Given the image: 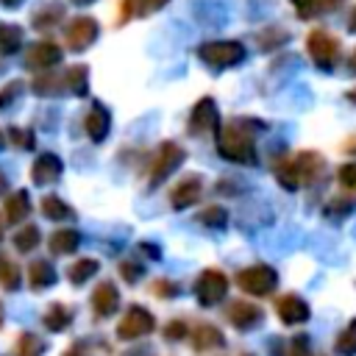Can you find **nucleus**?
Listing matches in <instances>:
<instances>
[{"mask_svg":"<svg viewBox=\"0 0 356 356\" xmlns=\"http://www.w3.org/2000/svg\"><path fill=\"white\" fill-rule=\"evenodd\" d=\"M70 323H72V312H70L67 306H61V303H53V306L44 312V325H47L50 331H64Z\"/></svg>","mask_w":356,"mask_h":356,"instance_id":"b1692460","label":"nucleus"},{"mask_svg":"<svg viewBox=\"0 0 356 356\" xmlns=\"http://www.w3.org/2000/svg\"><path fill=\"white\" fill-rule=\"evenodd\" d=\"M275 312H278L281 323H286V325H298V323H306V320H309V306H306V300L298 298V295H284V298H278Z\"/></svg>","mask_w":356,"mask_h":356,"instance_id":"9b49d317","label":"nucleus"},{"mask_svg":"<svg viewBox=\"0 0 356 356\" xmlns=\"http://www.w3.org/2000/svg\"><path fill=\"white\" fill-rule=\"evenodd\" d=\"M0 286H6V289H17L19 286V270L6 256H0Z\"/></svg>","mask_w":356,"mask_h":356,"instance_id":"7c9ffc66","label":"nucleus"},{"mask_svg":"<svg viewBox=\"0 0 356 356\" xmlns=\"http://www.w3.org/2000/svg\"><path fill=\"white\" fill-rule=\"evenodd\" d=\"M0 147H3V134H0Z\"/></svg>","mask_w":356,"mask_h":356,"instance_id":"3c124183","label":"nucleus"},{"mask_svg":"<svg viewBox=\"0 0 356 356\" xmlns=\"http://www.w3.org/2000/svg\"><path fill=\"white\" fill-rule=\"evenodd\" d=\"M225 289H228V278L225 273L220 270H203L197 275V284H195V295H197V303L200 306H214L225 298Z\"/></svg>","mask_w":356,"mask_h":356,"instance_id":"0eeeda50","label":"nucleus"},{"mask_svg":"<svg viewBox=\"0 0 356 356\" xmlns=\"http://www.w3.org/2000/svg\"><path fill=\"white\" fill-rule=\"evenodd\" d=\"M83 128H86V134H89L92 142H103L106 134H108V128H111V114L100 103H95L89 108V114H86V120H83Z\"/></svg>","mask_w":356,"mask_h":356,"instance_id":"2eb2a0df","label":"nucleus"},{"mask_svg":"<svg viewBox=\"0 0 356 356\" xmlns=\"http://www.w3.org/2000/svg\"><path fill=\"white\" fill-rule=\"evenodd\" d=\"M42 353H44V345H42L39 337H33V334H22V337L17 339V350H14V356H42Z\"/></svg>","mask_w":356,"mask_h":356,"instance_id":"c756f323","label":"nucleus"},{"mask_svg":"<svg viewBox=\"0 0 356 356\" xmlns=\"http://www.w3.org/2000/svg\"><path fill=\"white\" fill-rule=\"evenodd\" d=\"M117 306H120V292H117V286H114L111 281H103V284L92 292V309H95V314H97V317H108V314L117 312Z\"/></svg>","mask_w":356,"mask_h":356,"instance_id":"ddd939ff","label":"nucleus"},{"mask_svg":"<svg viewBox=\"0 0 356 356\" xmlns=\"http://www.w3.org/2000/svg\"><path fill=\"white\" fill-rule=\"evenodd\" d=\"M153 328H156L153 314H150L145 306H131V309L122 314L120 325H117V337H120V339H139V337L150 334Z\"/></svg>","mask_w":356,"mask_h":356,"instance_id":"6e6552de","label":"nucleus"},{"mask_svg":"<svg viewBox=\"0 0 356 356\" xmlns=\"http://www.w3.org/2000/svg\"><path fill=\"white\" fill-rule=\"evenodd\" d=\"M42 214L50 217V220H70L72 217V209L61 197L47 195V197H42Z\"/></svg>","mask_w":356,"mask_h":356,"instance_id":"393cba45","label":"nucleus"},{"mask_svg":"<svg viewBox=\"0 0 356 356\" xmlns=\"http://www.w3.org/2000/svg\"><path fill=\"white\" fill-rule=\"evenodd\" d=\"M170 0H122V14L125 17H147L159 8H164Z\"/></svg>","mask_w":356,"mask_h":356,"instance_id":"4be33fe9","label":"nucleus"},{"mask_svg":"<svg viewBox=\"0 0 356 356\" xmlns=\"http://www.w3.org/2000/svg\"><path fill=\"white\" fill-rule=\"evenodd\" d=\"M14 245H17V250H19V253L33 250V248L39 245V228H36V225H25L22 231H17V234H14Z\"/></svg>","mask_w":356,"mask_h":356,"instance_id":"c85d7f7f","label":"nucleus"},{"mask_svg":"<svg viewBox=\"0 0 356 356\" xmlns=\"http://www.w3.org/2000/svg\"><path fill=\"white\" fill-rule=\"evenodd\" d=\"M345 150H348V153H356V136H350V139L345 142Z\"/></svg>","mask_w":356,"mask_h":356,"instance_id":"ea45409f","label":"nucleus"},{"mask_svg":"<svg viewBox=\"0 0 356 356\" xmlns=\"http://www.w3.org/2000/svg\"><path fill=\"white\" fill-rule=\"evenodd\" d=\"M337 353L339 356H356V320L348 323V328L337 337Z\"/></svg>","mask_w":356,"mask_h":356,"instance_id":"cd10ccee","label":"nucleus"},{"mask_svg":"<svg viewBox=\"0 0 356 356\" xmlns=\"http://www.w3.org/2000/svg\"><path fill=\"white\" fill-rule=\"evenodd\" d=\"M64 83H67V89H70L72 95H86V89H89V72H86V67H83V64L70 67V70L64 72Z\"/></svg>","mask_w":356,"mask_h":356,"instance_id":"5701e85b","label":"nucleus"},{"mask_svg":"<svg viewBox=\"0 0 356 356\" xmlns=\"http://www.w3.org/2000/svg\"><path fill=\"white\" fill-rule=\"evenodd\" d=\"M192 339H195V348H197V350H211V348H222V345H225L222 331L214 328V325H209V323L197 325Z\"/></svg>","mask_w":356,"mask_h":356,"instance_id":"aec40b11","label":"nucleus"},{"mask_svg":"<svg viewBox=\"0 0 356 356\" xmlns=\"http://www.w3.org/2000/svg\"><path fill=\"white\" fill-rule=\"evenodd\" d=\"M248 356H250V353H248Z\"/></svg>","mask_w":356,"mask_h":356,"instance_id":"603ef678","label":"nucleus"},{"mask_svg":"<svg viewBox=\"0 0 356 356\" xmlns=\"http://www.w3.org/2000/svg\"><path fill=\"white\" fill-rule=\"evenodd\" d=\"M97 261L95 259H78L72 267H70V281L72 284H83V281H89L95 273H97Z\"/></svg>","mask_w":356,"mask_h":356,"instance_id":"bb28decb","label":"nucleus"},{"mask_svg":"<svg viewBox=\"0 0 356 356\" xmlns=\"http://www.w3.org/2000/svg\"><path fill=\"white\" fill-rule=\"evenodd\" d=\"M64 356H86V350H83V348H78V345H75V348H72V350H67V353H64Z\"/></svg>","mask_w":356,"mask_h":356,"instance_id":"79ce46f5","label":"nucleus"},{"mask_svg":"<svg viewBox=\"0 0 356 356\" xmlns=\"http://www.w3.org/2000/svg\"><path fill=\"white\" fill-rule=\"evenodd\" d=\"M197 56L211 67H231L245 58V44L225 39V42H206L197 47Z\"/></svg>","mask_w":356,"mask_h":356,"instance_id":"20e7f679","label":"nucleus"},{"mask_svg":"<svg viewBox=\"0 0 356 356\" xmlns=\"http://www.w3.org/2000/svg\"><path fill=\"white\" fill-rule=\"evenodd\" d=\"M306 47H309V56L312 61L320 67V70H331L334 61H337V53H339V42L325 33V31H312L306 36Z\"/></svg>","mask_w":356,"mask_h":356,"instance_id":"423d86ee","label":"nucleus"},{"mask_svg":"<svg viewBox=\"0 0 356 356\" xmlns=\"http://www.w3.org/2000/svg\"><path fill=\"white\" fill-rule=\"evenodd\" d=\"M58 61H61V47L53 44V42H36L28 50V67L31 70H47Z\"/></svg>","mask_w":356,"mask_h":356,"instance_id":"4468645a","label":"nucleus"},{"mask_svg":"<svg viewBox=\"0 0 356 356\" xmlns=\"http://www.w3.org/2000/svg\"><path fill=\"white\" fill-rule=\"evenodd\" d=\"M28 211H31V200H28L25 189H19V192L6 197V220L8 222H22L28 217Z\"/></svg>","mask_w":356,"mask_h":356,"instance_id":"6ab92c4d","label":"nucleus"},{"mask_svg":"<svg viewBox=\"0 0 356 356\" xmlns=\"http://www.w3.org/2000/svg\"><path fill=\"white\" fill-rule=\"evenodd\" d=\"M217 150L234 164H256V136L242 120H231L217 128Z\"/></svg>","mask_w":356,"mask_h":356,"instance_id":"f257e3e1","label":"nucleus"},{"mask_svg":"<svg viewBox=\"0 0 356 356\" xmlns=\"http://www.w3.org/2000/svg\"><path fill=\"white\" fill-rule=\"evenodd\" d=\"M28 278H31V286L33 289H47L50 284H56V270L47 264V261H33L28 267Z\"/></svg>","mask_w":356,"mask_h":356,"instance_id":"412c9836","label":"nucleus"},{"mask_svg":"<svg viewBox=\"0 0 356 356\" xmlns=\"http://www.w3.org/2000/svg\"><path fill=\"white\" fill-rule=\"evenodd\" d=\"M220 128V114H217V103L211 97H203L195 111H192V120H189V131L197 136V134H206V131H217Z\"/></svg>","mask_w":356,"mask_h":356,"instance_id":"9d476101","label":"nucleus"},{"mask_svg":"<svg viewBox=\"0 0 356 356\" xmlns=\"http://www.w3.org/2000/svg\"><path fill=\"white\" fill-rule=\"evenodd\" d=\"M120 273H122V278H125V281H131V284L142 278V267H139V264H134V261H122V264H120Z\"/></svg>","mask_w":356,"mask_h":356,"instance_id":"f704fd0d","label":"nucleus"},{"mask_svg":"<svg viewBox=\"0 0 356 356\" xmlns=\"http://www.w3.org/2000/svg\"><path fill=\"white\" fill-rule=\"evenodd\" d=\"M0 3H3V6H19L22 0H0Z\"/></svg>","mask_w":356,"mask_h":356,"instance_id":"c03bdc74","label":"nucleus"},{"mask_svg":"<svg viewBox=\"0 0 356 356\" xmlns=\"http://www.w3.org/2000/svg\"><path fill=\"white\" fill-rule=\"evenodd\" d=\"M58 175H61V159H58L56 153H42V156L33 161V167H31V178H33V184H39V186L53 184Z\"/></svg>","mask_w":356,"mask_h":356,"instance_id":"f8f14e48","label":"nucleus"},{"mask_svg":"<svg viewBox=\"0 0 356 356\" xmlns=\"http://www.w3.org/2000/svg\"><path fill=\"white\" fill-rule=\"evenodd\" d=\"M320 167H323V159H320L317 153H309V150H306V153H298V156H292V159H284V161L278 164L275 175H278V184H281L284 189H298V186L314 181L317 172H320Z\"/></svg>","mask_w":356,"mask_h":356,"instance_id":"f03ea898","label":"nucleus"},{"mask_svg":"<svg viewBox=\"0 0 356 356\" xmlns=\"http://www.w3.org/2000/svg\"><path fill=\"white\" fill-rule=\"evenodd\" d=\"M350 70L356 72V50H353V56H350Z\"/></svg>","mask_w":356,"mask_h":356,"instance_id":"a18cd8bd","label":"nucleus"},{"mask_svg":"<svg viewBox=\"0 0 356 356\" xmlns=\"http://www.w3.org/2000/svg\"><path fill=\"white\" fill-rule=\"evenodd\" d=\"M97 33H100V28L92 17H75L67 28V44H70V50H86L97 39Z\"/></svg>","mask_w":356,"mask_h":356,"instance_id":"1a4fd4ad","label":"nucleus"},{"mask_svg":"<svg viewBox=\"0 0 356 356\" xmlns=\"http://www.w3.org/2000/svg\"><path fill=\"white\" fill-rule=\"evenodd\" d=\"M289 356H309V339L306 337H295L289 345Z\"/></svg>","mask_w":356,"mask_h":356,"instance_id":"c9c22d12","label":"nucleus"},{"mask_svg":"<svg viewBox=\"0 0 356 356\" xmlns=\"http://www.w3.org/2000/svg\"><path fill=\"white\" fill-rule=\"evenodd\" d=\"M184 334H186V325H184L181 320L170 323V325H167V331H164V337H167V339H181Z\"/></svg>","mask_w":356,"mask_h":356,"instance_id":"e433bc0d","label":"nucleus"},{"mask_svg":"<svg viewBox=\"0 0 356 356\" xmlns=\"http://www.w3.org/2000/svg\"><path fill=\"white\" fill-rule=\"evenodd\" d=\"M348 31H353V33H356V8L350 11V19H348Z\"/></svg>","mask_w":356,"mask_h":356,"instance_id":"a19ab883","label":"nucleus"},{"mask_svg":"<svg viewBox=\"0 0 356 356\" xmlns=\"http://www.w3.org/2000/svg\"><path fill=\"white\" fill-rule=\"evenodd\" d=\"M339 184L348 186V189H356V161L339 167Z\"/></svg>","mask_w":356,"mask_h":356,"instance_id":"72a5a7b5","label":"nucleus"},{"mask_svg":"<svg viewBox=\"0 0 356 356\" xmlns=\"http://www.w3.org/2000/svg\"><path fill=\"white\" fill-rule=\"evenodd\" d=\"M292 6L298 8L300 17H309V14L314 11V0H292Z\"/></svg>","mask_w":356,"mask_h":356,"instance_id":"4c0bfd02","label":"nucleus"},{"mask_svg":"<svg viewBox=\"0 0 356 356\" xmlns=\"http://www.w3.org/2000/svg\"><path fill=\"white\" fill-rule=\"evenodd\" d=\"M0 239H3V217H0Z\"/></svg>","mask_w":356,"mask_h":356,"instance_id":"de8ad7c7","label":"nucleus"},{"mask_svg":"<svg viewBox=\"0 0 356 356\" xmlns=\"http://www.w3.org/2000/svg\"><path fill=\"white\" fill-rule=\"evenodd\" d=\"M61 14H64V8L53 3V6H47L44 11H39V14L33 17V25H39V28H47V25H53V22H56Z\"/></svg>","mask_w":356,"mask_h":356,"instance_id":"473e14b6","label":"nucleus"},{"mask_svg":"<svg viewBox=\"0 0 356 356\" xmlns=\"http://www.w3.org/2000/svg\"><path fill=\"white\" fill-rule=\"evenodd\" d=\"M200 192H203L200 178H197V175H186V178L172 189V195H170L172 209H186V206H192L195 200H200Z\"/></svg>","mask_w":356,"mask_h":356,"instance_id":"dca6fc26","label":"nucleus"},{"mask_svg":"<svg viewBox=\"0 0 356 356\" xmlns=\"http://www.w3.org/2000/svg\"><path fill=\"white\" fill-rule=\"evenodd\" d=\"M0 192H3V178H0Z\"/></svg>","mask_w":356,"mask_h":356,"instance_id":"8fccbe9b","label":"nucleus"},{"mask_svg":"<svg viewBox=\"0 0 356 356\" xmlns=\"http://www.w3.org/2000/svg\"><path fill=\"white\" fill-rule=\"evenodd\" d=\"M228 320L236 328H253L256 323H261V309L250 300H234L228 306Z\"/></svg>","mask_w":356,"mask_h":356,"instance_id":"f3484780","label":"nucleus"},{"mask_svg":"<svg viewBox=\"0 0 356 356\" xmlns=\"http://www.w3.org/2000/svg\"><path fill=\"white\" fill-rule=\"evenodd\" d=\"M78 245H81V234L75 228H61L50 236V250L56 256H67V253L78 250Z\"/></svg>","mask_w":356,"mask_h":356,"instance_id":"a211bd4d","label":"nucleus"},{"mask_svg":"<svg viewBox=\"0 0 356 356\" xmlns=\"http://www.w3.org/2000/svg\"><path fill=\"white\" fill-rule=\"evenodd\" d=\"M236 284H239V289H245L248 295H259V298H261V295H270V292L275 289L278 275H275V270H273L270 264H253V267L239 270Z\"/></svg>","mask_w":356,"mask_h":356,"instance_id":"7ed1b4c3","label":"nucleus"},{"mask_svg":"<svg viewBox=\"0 0 356 356\" xmlns=\"http://www.w3.org/2000/svg\"><path fill=\"white\" fill-rule=\"evenodd\" d=\"M17 86H19V83H11V86H6V92H3V95H0V106H3V103H6V100H8V97H14V95H17V92H14V89H17Z\"/></svg>","mask_w":356,"mask_h":356,"instance_id":"58836bf2","label":"nucleus"},{"mask_svg":"<svg viewBox=\"0 0 356 356\" xmlns=\"http://www.w3.org/2000/svg\"><path fill=\"white\" fill-rule=\"evenodd\" d=\"M348 97H350V100H353V103H356V92H350V95H348Z\"/></svg>","mask_w":356,"mask_h":356,"instance_id":"49530a36","label":"nucleus"},{"mask_svg":"<svg viewBox=\"0 0 356 356\" xmlns=\"http://www.w3.org/2000/svg\"><path fill=\"white\" fill-rule=\"evenodd\" d=\"M22 44V28L17 25H0V53H14Z\"/></svg>","mask_w":356,"mask_h":356,"instance_id":"a878e982","label":"nucleus"},{"mask_svg":"<svg viewBox=\"0 0 356 356\" xmlns=\"http://www.w3.org/2000/svg\"><path fill=\"white\" fill-rule=\"evenodd\" d=\"M225 220H228V214H225L222 206H209V209H203V211L197 214V222H203V225H209V228H222Z\"/></svg>","mask_w":356,"mask_h":356,"instance_id":"2f4dec72","label":"nucleus"},{"mask_svg":"<svg viewBox=\"0 0 356 356\" xmlns=\"http://www.w3.org/2000/svg\"><path fill=\"white\" fill-rule=\"evenodd\" d=\"M339 3H342V0H325V6H328V8H337Z\"/></svg>","mask_w":356,"mask_h":356,"instance_id":"37998d69","label":"nucleus"},{"mask_svg":"<svg viewBox=\"0 0 356 356\" xmlns=\"http://www.w3.org/2000/svg\"><path fill=\"white\" fill-rule=\"evenodd\" d=\"M75 3H92V0H75Z\"/></svg>","mask_w":356,"mask_h":356,"instance_id":"09e8293b","label":"nucleus"},{"mask_svg":"<svg viewBox=\"0 0 356 356\" xmlns=\"http://www.w3.org/2000/svg\"><path fill=\"white\" fill-rule=\"evenodd\" d=\"M181 164H184V147L175 145V142H161L159 150H156L153 167H150V186L161 184V181H164L167 175H172Z\"/></svg>","mask_w":356,"mask_h":356,"instance_id":"39448f33","label":"nucleus"}]
</instances>
